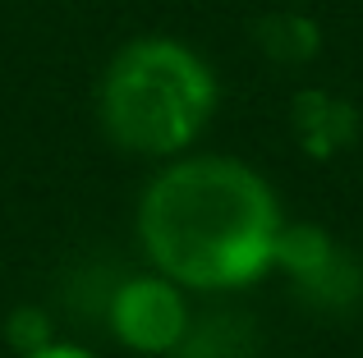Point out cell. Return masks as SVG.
Returning <instances> with one entry per match:
<instances>
[{
	"label": "cell",
	"instance_id": "4",
	"mask_svg": "<svg viewBox=\"0 0 363 358\" xmlns=\"http://www.w3.org/2000/svg\"><path fill=\"white\" fill-rule=\"evenodd\" d=\"M225 317H216V322H203V331L198 326H189V335L179 340V350L170 358H248V345L240 331H225Z\"/></svg>",
	"mask_w": 363,
	"mask_h": 358
},
{
	"label": "cell",
	"instance_id": "3",
	"mask_svg": "<svg viewBox=\"0 0 363 358\" xmlns=\"http://www.w3.org/2000/svg\"><path fill=\"white\" fill-rule=\"evenodd\" d=\"M194 317H189V299L175 280L161 271L152 276H129L111 299V331L124 350L147 354V358H170L179 340L189 335Z\"/></svg>",
	"mask_w": 363,
	"mask_h": 358
},
{
	"label": "cell",
	"instance_id": "5",
	"mask_svg": "<svg viewBox=\"0 0 363 358\" xmlns=\"http://www.w3.org/2000/svg\"><path fill=\"white\" fill-rule=\"evenodd\" d=\"M9 326H18V331H9V345H14L18 354H33V350H42V345H51L46 340V317L37 313V308H18V313L9 317Z\"/></svg>",
	"mask_w": 363,
	"mask_h": 358
},
{
	"label": "cell",
	"instance_id": "2",
	"mask_svg": "<svg viewBox=\"0 0 363 358\" xmlns=\"http://www.w3.org/2000/svg\"><path fill=\"white\" fill-rule=\"evenodd\" d=\"M216 110V74L175 37L124 42L97 83V120L133 156H179Z\"/></svg>",
	"mask_w": 363,
	"mask_h": 358
},
{
	"label": "cell",
	"instance_id": "1",
	"mask_svg": "<svg viewBox=\"0 0 363 358\" xmlns=\"http://www.w3.org/2000/svg\"><path fill=\"white\" fill-rule=\"evenodd\" d=\"M276 193L235 156H175L138 197V243L179 289H240L276 267Z\"/></svg>",
	"mask_w": 363,
	"mask_h": 358
},
{
	"label": "cell",
	"instance_id": "6",
	"mask_svg": "<svg viewBox=\"0 0 363 358\" xmlns=\"http://www.w3.org/2000/svg\"><path fill=\"white\" fill-rule=\"evenodd\" d=\"M18 358H97V354L79 350V345H42V350H33V354H18Z\"/></svg>",
	"mask_w": 363,
	"mask_h": 358
}]
</instances>
